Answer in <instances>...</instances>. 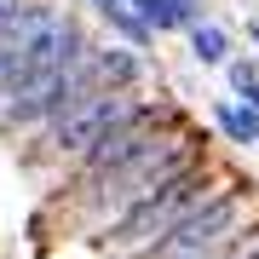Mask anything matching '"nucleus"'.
Returning a JSON list of instances; mask_svg holds the SVG:
<instances>
[{
    "mask_svg": "<svg viewBox=\"0 0 259 259\" xmlns=\"http://www.w3.org/2000/svg\"><path fill=\"white\" fill-rule=\"evenodd\" d=\"M207 156V139H202V127L179 110L167 127L156 133V139H144L139 150H133L121 167H110V173L98 179V185H87V190H69V196H58V219H64V231L75 242H87V248H104L121 225L139 213L150 196H156L161 185H173L185 167H196Z\"/></svg>",
    "mask_w": 259,
    "mask_h": 259,
    "instance_id": "nucleus-1",
    "label": "nucleus"
},
{
    "mask_svg": "<svg viewBox=\"0 0 259 259\" xmlns=\"http://www.w3.org/2000/svg\"><path fill=\"white\" fill-rule=\"evenodd\" d=\"M242 185H248V179H236L225 161L202 156L196 167H185L173 185H161V190L150 196V202L133 213V219L121 225L110 242H104L98 253H110V259H150V253H156V248H161V242L173 236L185 219H196V213H202V207H213V202H225V196H231V190H242Z\"/></svg>",
    "mask_w": 259,
    "mask_h": 259,
    "instance_id": "nucleus-2",
    "label": "nucleus"
},
{
    "mask_svg": "<svg viewBox=\"0 0 259 259\" xmlns=\"http://www.w3.org/2000/svg\"><path fill=\"white\" fill-rule=\"evenodd\" d=\"M93 40H98V35L87 29V18H75V12H58L47 29H35L29 47L18 52V64H12V75L0 81V121L18 110V104H29L52 75H64L69 64H81Z\"/></svg>",
    "mask_w": 259,
    "mask_h": 259,
    "instance_id": "nucleus-3",
    "label": "nucleus"
},
{
    "mask_svg": "<svg viewBox=\"0 0 259 259\" xmlns=\"http://www.w3.org/2000/svg\"><path fill=\"white\" fill-rule=\"evenodd\" d=\"M253 225H259V196H253V185H242V190L225 196V202H213V207L196 213V219H185L150 259H213V253L231 248L242 231H253Z\"/></svg>",
    "mask_w": 259,
    "mask_h": 259,
    "instance_id": "nucleus-4",
    "label": "nucleus"
},
{
    "mask_svg": "<svg viewBox=\"0 0 259 259\" xmlns=\"http://www.w3.org/2000/svg\"><path fill=\"white\" fill-rule=\"evenodd\" d=\"M58 12H64L58 0H29L23 12H12V18L0 23V81L12 75V64H18V52L29 47V35H35V29H47V23L58 18Z\"/></svg>",
    "mask_w": 259,
    "mask_h": 259,
    "instance_id": "nucleus-5",
    "label": "nucleus"
},
{
    "mask_svg": "<svg viewBox=\"0 0 259 259\" xmlns=\"http://www.w3.org/2000/svg\"><path fill=\"white\" fill-rule=\"evenodd\" d=\"M185 47H190V64L196 69H225L236 58V35L219 18H207V23H190L185 29Z\"/></svg>",
    "mask_w": 259,
    "mask_h": 259,
    "instance_id": "nucleus-6",
    "label": "nucleus"
},
{
    "mask_svg": "<svg viewBox=\"0 0 259 259\" xmlns=\"http://www.w3.org/2000/svg\"><path fill=\"white\" fill-rule=\"evenodd\" d=\"M207 127H213V139H225L231 150H253L259 144V110H242L231 98L207 104Z\"/></svg>",
    "mask_w": 259,
    "mask_h": 259,
    "instance_id": "nucleus-7",
    "label": "nucleus"
},
{
    "mask_svg": "<svg viewBox=\"0 0 259 259\" xmlns=\"http://www.w3.org/2000/svg\"><path fill=\"white\" fill-rule=\"evenodd\" d=\"M219 75H225V98H231V104H242V110H259V58L236 52Z\"/></svg>",
    "mask_w": 259,
    "mask_h": 259,
    "instance_id": "nucleus-8",
    "label": "nucleus"
},
{
    "mask_svg": "<svg viewBox=\"0 0 259 259\" xmlns=\"http://www.w3.org/2000/svg\"><path fill=\"white\" fill-rule=\"evenodd\" d=\"M98 23L110 29V40H115V47H127V52H139V58H150V52H156V35H150V29H144V18H133L127 6L104 12Z\"/></svg>",
    "mask_w": 259,
    "mask_h": 259,
    "instance_id": "nucleus-9",
    "label": "nucleus"
},
{
    "mask_svg": "<svg viewBox=\"0 0 259 259\" xmlns=\"http://www.w3.org/2000/svg\"><path fill=\"white\" fill-rule=\"evenodd\" d=\"M121 6H127L133 18H144V29H150L156 40L185 35V18H179V6H173V0H121Z\"/></svg>",
    "mask_w": 259,
    "mask_h": 259,
    "instance_id": "nucleus-10",
    "label": "nucleus"
},
{
    "mask_svg": "<svg viewBox=\"0 0 259 259\" xmlns=\"http://www.w3.org/2000/svg\"><path fill=\"white\" fill-rule=\"evenodd\" d=\"M242 35H248V58H259V18L242 23Z\"/></svg>",
    "mask_w": 259,
    "mask_h": 259,
    "instance_id": "nucleus-11",
    "label": "nucleus"
},
{
    "mask_svg": "<svg viewBox=\"0 0 259 259\" xmlns=\"http://www.w3.org/2000/svg\"><path fill=\"white\" fill-rule=\"evenodd\" d=\"M81 6H87V12H93V18H104V12H115V6H121V0H81Z\"/></svg>",
    "mask_w": 259,
    "mask_h": 259,
    "instance_id": "nucleus-12",
    "label": "nucleus"
},
{
    "mask_svg": "<svg viewBox=\"0 0 259 259\" xmlns=\"http://www.w3.org/2000/svg\"><path fill=\"white\" fill-rule=\"evenodd\" d=\"M23 6H29V0H0V23H6L12 12H23Z\"/></svg>",
    "mask_w": 259,
    "mask_h": 259,
    "instance_id": "nucleus-13",
    "label": "nucleus"
},
{
    "mask_svg": "<svg viewBox=\"0 0 259 259\" xmlns=\"http://www.w3.org/2000/svg\"><path fill=\"white\" fill-rule=\"evenodd\" d=\"M253 196H259V185H253Z\"/></svg>",
    "mask_w": 259,
    "mask_h": 259,
    "instance_id": "nucleus-14",
    "label": "nucleus"
}]
</instances>
